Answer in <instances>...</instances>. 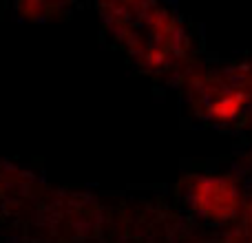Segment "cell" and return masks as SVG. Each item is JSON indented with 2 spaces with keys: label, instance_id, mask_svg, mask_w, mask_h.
Listing matches in <instances>:
<instances>
[{
  "label": "cell",
  "instance_id": "obj_1",
  "mask_svg": "<svg viewBox=\"0 0 252 243\" xmlns=\"http://www.w3.org/2000/svg\"><path fill=\"white\" fill-rule=\"evenodd\" d=\"M239 106H241V95H228L226 100H221V104L215 106V113L219 118H230V115H235L239 111Z\"/></svg>",
  "mask_w": 252,
  "mask_h": 243
}]
</instances>
